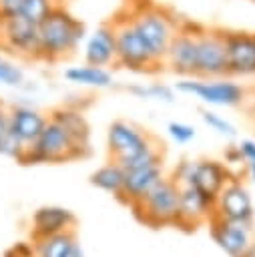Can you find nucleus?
Here are the masks:
<instances>
[{
  "instance_id": "f257e3e1",
  "label": "nucleus",
  "mask_w": 255,
  "mask_h": 257,
  "mask_svg": "<svg viewBox=\"0 0 255 257\" xmlns=\"http://www.w3.org/2000/svg\"><path fill=\"white\" fill-rule=\"evenodd\" d=\"M86 36V26L58 4L38 26V62H60L72 56Z\"/></svg>"
},
{
  "instance_id": "20e7f679",
  "label": "nucleus",
  "mask_w": 255,
  "mask_h": 257,
  "mask_svg": "<svg viewBox=\"0 0 255 257\" xmlns=\"http://www.w3.org/2000/svg\"><path fill=\"white\" fill-rule=\"evenodd\" d=\"M90 153L80 149L70 135L48 116V122L44 124L38 139L24 151L20 157V165H42V163H66L74 159H84Z\"/></svg>"
},
{
  "instance_id": "7ed1b4c3",
  "label": "nucleus",
  "mask_w": 255,
  "mask_h": 257,
  "mask_svg": "<svg viewBox=\"0 0 255 257\" xmlns=\"http://www.w3.org/2000/svg\"><path fill=\"white\" fill-rule=\"evenodd\" d=\"M114 26V36H116V58L114 66L131 70V72H141V74H157L165 66L153 56L149 50L147 42L141 38L137 28L131 24L126 14L120 10L110 18Z\"/></svg>"
},
{
  "instance_id": "423d86ee",
  "label": "nucleus",
  "mask_w": 255,
  "mask_h": 257,
  "mask_svg": "<svg viewBox=\"0 0 255 257\" xmlns=\"http://www.w3.org/2000/svg\"><path fill=\"white\" fill-rule=\"evenodd\" d=\"M155 135H151L149 131H145L143 126L118 118L112 120L108 124L106 131V151L110 161H116L120 167H124L129 161H133L135 157H139L141 153H145L153 143H155Z\"/></svg>"
},
{
  "instance_id": "9b49d317",
  "label": "nucleus",
  "mask_w": 255,
  "mask_h": 257,
  "mask_svg": "<svg viewBox=\"0 0 255 257\" xmlns=\"http://www.w3.org/2000/svg\"><path fill=\"white\" fill-rule=\"evenodd\" d=\"M213 213L215 199H211L193 185H183L179 197V215L173 227H179L183 231H195L201 225H207Z\"/></svg>"
},
{
  "instance_id": "cd10ccee",
  "label": "nucleus",
  "mask_w": 255,
  "mask_h": 257,
  "mask_svg": "<svg viewBox=\"0 0 255 257\" xmlns=\"http://www.w3.org/2000/svg\"><path fill=\"white\" fill-rule=\"evenodd\" d=\"M167 131H169L171 139H173L175 143H179V145H185V143H189L191 139H195V128H193L191 124H187V122L173 120V122H169Z\"/></svg>"
},
{
  "instance_id": "c756f323",
  "label": "nucleus",
  "mask_w": 255,
  "mask_h": 257,
  "mask_svg": "<svg viewBox=\"0 0 255 257\" xmlns=\"http://www.w3.org/2000/svg\"><path fill=\"white\" fill-rule=\"evenodd\" d=\"M237 147H239L241 157H243V161H245V163L255 161V141H253V139H243Z\"/></svg>"
},
{
  "instance_id": "f8f14e48",
  "label": "nucleus",
  "mask_w": 255,
  "mask_h": 257,
  "mask_svg": "<svg viewBox=\"0 0 255 257\" xmlns=\"http://www.w3.org/2000/svg\"><path fill=\"white\" fill-rule=\"evenodd\" d=\"M253 201L249 197V191L241 183V179L233 177L217 195L215 199V217L237 221V223H247L253 225Z\"/></svg>"
},
{
  "instance_id": "6e6552de",
  "label": "nucleus",
  "mask_w": 255,
  "mask_h": 257,
  "mask_svg": "<svg viewBox=\"0 0 255 257\" xmlns=\"http://www.w3.org/2000/svg\"><path fill=\"white\" fill-rule=\"evenodd\" d=\"M0 50L38 62V24L20 14L0 18Z\"/></svg>"
},
{
  "instance_id": "0eeeda50",
  "label": "nucleus",
  "mask_w": 255,
  "mask_h": 257,
  "mask_svg": "<svg viewBox=\"0 0 255 257\" xmlns=\"http://www.w3.org/2000/svg\"><path fill=\"white\" fill-rule=\"evenodd\" d=\"M229 76L227 68V50L221 28H209L199 24L197 28V60L193 78H225Z\"/></svg>"
},
{
  "instance_id": "2f4dec72",
  "label": "nucleus",
  "mask_w": 255,
  "mask_h": 257,
  "mask_svg": "<svg viewBox=\"0 0 255 257\" xmlns=\"http://www.w3.org/2000/svg\"><path fill=\"white\" fill-rule=\"evenodd\" d=\"M6 133H8V108L0 102V143Z\"/></svg>"
},
{
  "instance_id": "473e14b6",
  "label": "nucleus",
  "mask_w": 255,
  "mask_h": 257,
  "mask_svg": "<svg viewBox=\"0 0 255 257\" xmlns=\"http://www.w3.org/2000/svg\"><path fill=\"white\" fill-rule=\"evenodd\" d=\"M247 173H249V177H251V181L255 183V161H251V163H247Z\"/></svg>"
},
{
  "instance_id": "4be33fe9",
  "label": "nucleus",
  "mask_w": 255,
  "mask_h": 257,
  "mask_svg": "<svg viewBox=\"0 0 255 257\" xmlns=\"http://www.w3.org/2000/svg\"><path fill=\"white\" fill-rule=\"evenodd\" d=\"M64 78L72 84L80 86H92V88H108L112 84V74L104 66H92V64H82V66H70L64 70Z\"/></svg>"
},
{
  "instance_id": "bb28decb",
  "label": "nucleus",
  "mask_w": 255,
  "mask_h": 257,
  "mask_svg": "<svg viewBox=\"0 0 255 257\" xmlns=\"http://www.w3.org/2000/svg\"><path fill=\"white\" fill-rule=\"evenodd\" d=\"M24 82V72L20 66L8 62V60H0V84L6 86H20Z\"/></svg>"
},
{
  "instance_id": "a211bd4d",
  "label": "nucleus",
  "mask_w": 255,
  "mask_h": 257,
  "mask_svg": "<svg viewBox=\"0 0 255 257\" xmlns=\"http://www.w3.org/2000/svg\"><path fill=\"white\" fill-rule=\"evenodd\" d=\"M46 122H48V114L32 106L18 104L8 108V133L16 137L26 149L38 139Z\"/></svg>"
},
{
  "instance_id": "a878e982",
  "label": "nucleus",
  "mask_w": 255,
  "mask_h": 257,
  "mask_svg": "<svg viewBox=\"0 0 255 257\" xmlns=\"http://www.w3.org/2000/svg\"><path fill=\"white\" fill-rule=\"evenodd\" d=\"M201 118H203V122H205L211 131H215V133H219V135H223V137H227V139H233V137L237 135V128H235L227 118H223L221 114H217V112H213V110H203V112H201Z\"/></svg>"
},
{
  "instance_id": "412c9836",
  "label": "nucleus",
  "mask_w": 255,
  "mask_h": 257,
  "mask_svg": "<svg viewBox=\"0 0 255 257\" xmlns=\"http://www.w3.org/2000/svg\"><path fill=\"white\" fill-rule=\"evenodd\" d=\"M48 116H50L52 120H56V122L70 135V139H72L80 149H84V151L90 153V124H88V120L84 118V114H82L80 108L66 104V106H58V108L50 110Z\"/></svg>"
},
{
  "instance_id": "7c9ffc66",
  "label": "nucleus",
  "mask_w": 255,
  "mask_h": 257,
  "mask_svg": "<svg viewBox=\"0 0 255 257\" xmlns=\"http://www.w3.org/2000/svg\"><path fill=\"white\" fill-rule=\"evenodd\" d=\"M223 157H225V163H229V165H239V163H245V161H243V157H241V151H239V147H237V145L227 147V149H225V153H223Z\"/></svg>"
},
{
  "instance_id": "5701e85b",
  "label": "nucleus",
  "mask_w": 255,
  "mask_h": 257,
  "mask_svg": "<svg viewBox=\"0 0 255 257\" xmlns=\"http://www.w3.org/2000/svg\"><path fill=\"white\" fill-rule=\"evenodd\" d=\"M122 183H124V169L116 161H108L102 167H98L90 175V185H94L100 191L110 193L112 197H120L122 193Z\"/></svg>"
},
{
  "instance_id": "dca6fc26",
  "label": "nucleus",
  "mask_w": 255,
  "mask_h": 257,
  "mask_svg": "<svg viewBox=\"0 0 255 257\" xmlns=\"http://www.w3.org/2000/svg\"><path fill=\"white\" fill-rule=\"evenodd\" d=\"M167 175H165L163 163H155V165H147V167L124 171V183H122V193H120L118 201L122 205H126V207L139 203Z\"/></svg>"
},
{
  "instance_id": "f3484780",
  "label": "nucleus",
  "mask_w": 255,
  "mask_h": 257,
  "mask_svg": "<svg viewBox=\"0 0 255 257\" xmlns=\"http://www.w3.org/2000/svg\"><path fill=\"white\" fill-rule=\"evenodd\" d=\"M84 64L92 66H114L116 58V36H114V26L112 22H104L98 28H94L84 42Z\"/></svg>"
},
{
  "instance_id": "39448f33",
  "label": "nucleus",
  "mask_w": 255,
  "mask_h": 257,
  "mask_svg": "<svg viewBox=\"0 0 255 257\" xmlns=\"http://www.w3.org/2000/svg\"><path fill=\"white\" fill-rule=\"evenodd\" d=\"M179 197H181V187L177 185V181L165 177L139 203L131 205L129 209L147 227L153 229L173 227L179 215Z\"/></svg>"
},
{
  "instance_id": "1a4fd4ad",
  "label": "nucleus",
  "mask_w": 255,
  "mask_h": 257,
  "mask_svg": "<svg viewBox=\"0 0 255 257\" xmlns=\"http://www.w3.org/2000/svg\"><path fill=\"white\" fill-rule=\"evenodd\" d=\"M177 90L185 94H193L199 100L215 106H237L245 100V88L233 82L229 76L225 78H183L177 82Z\"/></svg>"
},
{
  "instance_id": "f03ea898",
  "label": "nucleus",
  "mask_w": 255,
  "mask_h": 257,
  "mask_svg": "<svg viewBox=\"0 0 255 257\" xmlns=\"http://www.w3.org/2000/svg\"><path fill=\"white\" fill-rule=\"evenodd\" d=\"M122 12L131 20V24L137 28L141 38L147 42L153 56L163 64L167 48L175 36V32L181 26V20L173 10L167 6H161L153 0H141V2H126Z\"/></svg>"
},
{
  "instance_id": "c85d7f7f",
  "label": "nucleus",
  "mask_w": 255,
  "mask_h": 257,
  "mask_svg": "<svg viewBox=\"0 0 255 257\" xmlns=\"http://www.w3.org/2000/svg\"><path fill=\"white\" fill-rule=\"evenodd\" d=\"M22 0H0V18H10L18 14Z\"/></svg>"
},
{
  "instance_id": "9d476101",
  "label": "nucleus",
  "mask_w": 255,
  "mask_h": 257,
  "mask_svg": "<svg viewBox=\"0 0 255 257\" xmlns=\"http://www.w3.org/2000/svg\"><path fill=\"white\" fill-rule=\"evenodd\" d=\"M197 28L199 22H191V20H181L179 30L175 32L163 66L183 78L195 76V60H197Z\"/></svg>"
},
{
  "instance_id": "f704fd0d",
  "label": "nucleus",
  "mask_w": 255,
  "mask_h": 257,
  "mask_svg": "<svg viewBox=\"0 0 255 257\" xmlns=\"http://www.w3.org/2000/svg\"><path fill=\"white\" fill-rule=\"evenodd\" d=\"M0 60H2V50H0Z\"/></svg>"
},
{
  "instance_id": "c9c22d12",
  "label": "nucleus",
  "mask_w": 255,
  "mask_h": 257,
  "mask_svg": "<svg viewBox=\"0 0 255 257\" xmlns=\"http://www.w3.org/2000/svg\"><path fill=\"white\" fill-rule=\"evenodd\" d=\"M4 257H10V255H4Z\"/></svg>"
},
{
  "instance_id": "b1692460",
  "label": "nucleus",
  "mask_w": 255,
  "mask_h": 257,
  "mask_svg": "<svg viewBox=\"0 0 255 257\" xmlns=\"http://www.w3.org/2000/svg\"><path fill=\"white\" fill-rule=\"evenodd\" d=\"M62 4V0H22V6L18 10L20 16L32 20L34 24L40 26V22L58 6Z\"/></svg>"
},
{
  "instance_id": "ddd939ff",
  "label": "nucleus",
  "mask_w": 255,
  "mask_h": 257,
  "mask_svg": "<svg viewBox=\"0 0 255 257\" xmlns=\"http://www.w3.org/2000/svg\"><path fill=\"white\" fill-rule=\"evenodd\" d=\"M229 76H255V32L223 30Z\"/></svg>"
},
{
  "instance_id": "2eb2a0df",
  "label": "nucleus",
  "mask_w": 255,
  "mask_h": 257,
  "mask_svg": "<svg viewBox=\"0 0 255 257\" xmlns=\"http://www.w3.org/2000/svg\"><path fill=\"white\" fill-rule=\"evenodd\" d=\"M231 179H233V175L227 169V165L213 161V159H201V161H193L191 173H189V179L185 185H193L199 191H203L205 195H209L211 199H217L221 189Z\"/></svg>"
},
{
  "instance_id": "4468645a",
  "label": "nucleus",
  "mask_w": 255,
  "mask_h": 257,
  "mask_svg": "<svg viewBox=\"0 0 255 257\" xmlns=\"http://www.w3.org/2000/svg\"><path fill=\"white\" fill-rule=\"evenodd\" d=\"M207 225H209L211 239L229 257H243L245 251L249 249V245L255 241L253 225L237 223V221H229V219H221V217H215V215L211 217V221Z\"/></svg>"
},
{
  "instance_id": "72a5a7b5",
  "label": "nucleus",
  "mask_w": 255,
  "mask_h": 257,
  "mask_svg": "<svg viewBox=\"0 0 255 257\" xmlns=\"http://www.w3.org/2000/svg\"><path fill=\"white\" fill-rule=\"evenodd\" d=\"M243 257H255V241L249 245V249L245 251V255H243Z\"/></svg>"
},
{
  "instance_id": "6ab92c4d",
  "label": "nucleus",
  "mask_w": 255,
  "mask_h": 257,
  "mask_svg": "<svg viewBox=\"0 0 255 257\" xmlns=\"http://www.w3.org/2000/svg\"><path fill=\"white\" fill-rule=\"evenodd\" d=\"M70 229H76V217L72 211L64 207H40L32 215V239L56 235Z\"/></svg>"
},
{
  "instance_id": "aec40b11",
  "label": "nucleus",
  "mask_w": 255,
  "mask_h": 257,
  "mask_svg": "<svg viewBox=\"0 0 255 257\" xmlns=\"http://www.w3.org/2000/svg\"><path fill=\"white\" fill-rule=\"evenodd\" d=\"M32 251L34 257H84L76 237V229L32 239Z\"/></svg>"
},
{
  "instance_id": "393cba45",
  "label": "nucleus",
  "mask_w": 255,
  "mask_h": 257,
  "mask_svg": "<svg viewBox=\"0 0 255 257\" xmlns=\"http://www.w3.org/2000/svg\"><path fill=\"white\" fill-rule=\"evenodd\" d=\"M129 92L137 94L139 98H157V100H163V102H173L175 100L173 88H169L167 84H161V82H155V84H149V86H131Z\"/></svg>"
}]
</instances>
